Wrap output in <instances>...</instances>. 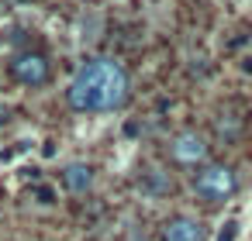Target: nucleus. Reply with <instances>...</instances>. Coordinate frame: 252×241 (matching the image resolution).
<instances>
[{
    "mask_svg": "<svg viewBox=\"0 0 252 241\" xmlns=\"http://www.w3.org/2000/svg\"><path fill=\"white\" fill-rule=\"evenodd\" d=\"M235 234H238V227H235V220H228V224L221 227V234H218V241H235Z\"/></svg>",
    "mask_w": 252,
    "mask_h": 241,
    "instance_id": "1a4fd4ad",
    "label": "nucleus"
},
{
    "mask_svg": "<svg viewBox=\"0 0 252 241\" xmlns=\"http://www.w3.org/2000/svg\"><path fill=\"white\" fill-rule=\"evenodd\" d=\"M35 200H38L42 207H52V203H56V189H52V186H35Z\"/></svg>",
    "mask_w": 252,
    "mask_h": 241,
    "instance_id": "6e6552de",
    "label": "nucleus"
},
{
    "mask_svg": "<svg viewBox=\"0 0 252 241\" xmlns=\"http://www.w3.org/2000/svg\"><path fill=\"white\" fill-rule=\"evenodd\" d=\"M14 73H18V80H21L25 86H42V83L49 80V62H45L42 55L28 52V55H21V59L14 62Z\"/></svg>",
    "mask_w": 252,
    "mask_h": 241,
    "instance_id": "7ed1b4c3",
    "label": "nucleus"
},
{
    "mask_svg": "<svg viewBox=\"0 0 252 241\" xmlns=\"http://www.w3.org/2000/svg\"><path fill=\"white\" fill-rule=\"evenodd\" d=\"M142 189H145V193H166V189H169V179H166V172H159V169H152V172L145 176V183H142Z\"/></svg>",
    "mask_w": 252,
    "mask_h": 241,
    "instance_id": "0eeeda50",
    "label": "nucleus"
},
{
    "mask_svg": "<svg viewBox=\"0 0 252 241\" xmlns=\"http://www.w3.org/2000/svg\"><path fill=\"white\" fill-rule=\"evenodd\" d=\"M193 189L207 203H218V200H224V196L235 193V172L228 165H207L204 172L193 176Z\"/></svg>",
    "mask_w": 252,
    "mask_h": 241,
    "instance_id": "f03ea898",
    "label": "nucleus"
},
{
    "mask_svg": "<svg viewBox=\"0 0 252 241\" xmlns=\"http://www.w3.org/2000/svg\"><path fill=\"white\" fill-rule=\"evenodd\" d=\"M63 179H66V186H69L73 193H87V189L94 186V169H90L87 162H69L66 172H63Z\"/></svg>",
    "mask_w": 252,
    "mask_h": 241,
    "instance_id": "423d86ee",
    "label": "nucleus"
},
{
    "mask_svg": "<svg viewBox=\"0 0 252 241\" xmlns=\"http://www.w3.org/2000/svg\"><path fill=\"white\" fill-rule=\"evenodd\" d=\"M173 155H176L180 162H200V159L207 155V145H204V138H200V134L183 131V134L173 141Z\"/></svg>",
    "mask_w": 252,
    "mask_h": 241,
    "instance_id": "39448f33",
    "label": "nucleus"
},
{
    "mask_svg": "<svg viewBox=\"0 0 252 241\" xmlns=\"http://www.w3.org/2000/svg\"><path fill=\"white\" fill-rule=\"evenodd\" d=\"M162 241H204V224L193 217H173L162 227Z\"/></svg>",
    "mask_w": 252,
    "mask_h": 241,
    "instance_id": "20e7f679",
    "label": "nucleus"
},
{
    "mask_svg": "<svg viewBox=\"0 0 252 241\" xmlns=\"http://www.w3.org/2000/svg\"><path fill=\"white\" fill-rule=\"evenodd\" d=\"M42 155L52 159V155H56V141H42Z\"/></svg>",
    "mask_w": 252,
    "mask_h": 241,
    "instance_id": "9d476101",
    "label": "nucleus"
},
{
    "mask_svg": "<svg viewBox=\"0 0 252 241\" xmlns=\"http://www.w3.org/2000/svg\"><path fill=\"white\" fill-rule=\"evenodd\" d=\"M66 97H69V107L80 114H107L128 100V76L111 59H90L73 76Z\"/></svg>",
    "mask_w": 252,
    "mask_h": 241,
    "instance_id": "f257e3e1",
    "label": "nucleus"
}]
</instances>
